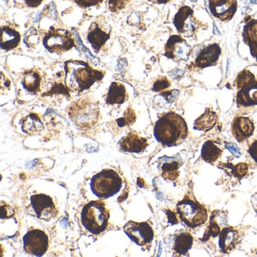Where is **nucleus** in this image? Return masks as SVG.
<instances>
[{"label":"nucleus","mask_w":257,"mask_h":257,"mask_svg":"<svg viewBox=\"0 0 257 257\" xmlns=\"http://www.w3.org/2000/svg\"><path fill=\"white\" fill-rule=\"evenodd\" d=\"M64 68L66 85L71 91L81 92L88 89L104 76V72L94 70L84 61H66Z\"/></svg>","instance_id":"nucleus-2"},{"label":"nucleus","mask_w":257,"mask_h":257,"mask_svg":"<svg viewBox=\"0 0 257 257\" xmlns=\"http://www.w3.org/2000/svg\"><path fill=\"white\" fill-rule=\"evenodd\" d=\"M178 95V90H173V91H167V92L162 93V96L165 97V99H166V100H168L169 103H172L173 101H174Z\"/></svg>","instance_id":"nucleus-37"},{"label":"nucleus","mask_w":257,"mask_h":257,"mask_svg":"<svg viewBox=\"0 0 257 257\" xmlns=\"http://www.w3.org/2000/svg\"><path fill=\"white\" fill-rule=\"evenodd\" d=\"M208 6L212 16L222 22L231 21L237 10V0H208Z\"/></svg>","instance_id":"nucleus-12"},{"label":"nucleus","mask_w":257,"mask_h":257,"mask_svg":"<svg viewBox=\"0 0 257 257\" xmlns=\"http://www.w3.org/2000/svg\"><path fill=\"white\" fill-rule=\"evenodd\" d=\"M253 122L247 117H236L231 124L233 135L238 142H243L253 134Z\"/></svg>","instance_id":"nucleus-15"},{"label":"nucleus","mask_w":257,"mask_h":257,"mask_svg":"<svg viewBox=\"0 0 257 257\" xmlns=\"http://www.w3.org/2000/svg\"><path fill=\"white\" fill-rule=\"evenodd\" d=\"M255 58V61H256V63H257V55H255V58Z\"/></svg>","instance_id":"nucleus-47"},{"label":"nucleus","mask_w":257,"mask_h":257,"mask_svg":"<svg viewBox=\"0 0 257 257\" xmlns=\"http://www.w3.org/2000/svg\"><path fill=\"white\" fill-rule=\"evenodd\" d=\"M222 153V150L211 141L204 143L201 150V156L204 160L211 164L216 162L218 158L220 157Z\"/></svg>","instance_id":"nucleus-25"},{"label":"nucleus","mask_w":257,"mask_h":257,"mask_svg":"<svg viewBox=\"0 0 257 257\" xmlns=\"http://www.w3.org/2000/svg\"><path fill=\"white\" fill-rule=\"evenodd\" d=\"M138 184L141 187H144L145 186V182L144 181L142 178H138Z\"/></svg>","instance_id":"nucleus-45"},{"label":"nucleus","mask_w":257,"mask_h":257,"mask_svg":"<svg viewBox=\"0 0 257 257\" xmlns=\"http://www.w3.org/2000/svg\"><path fill=\"white\" fill-rule=\"evenodd\" d=\"M217 119L216 112L210 108H207L205 112L195 120L194 129L205 132L210 131L214 127Z\"/></svg>","instance_id":"nucleus-22"},{"label":"nucleus","mask_w":257,"mask_h":257,"mask_svg":"<svg viewBox=\"0 0 257 257\" xmlns=\"http://www.w3.org/2000/svg\"><path fill=\"white\" fill-rule=\"evenodd\" d=\"M225 148L228 149L236 157L238 158L239 156H240V154H241L240 149L237 147L236 144H233V143H225Z\"/></svg>","instance_id":"nucleus-38"},{"label":"nucleus","mask_w":257,"mask_h":257,"mask_svg":"<svg viewBox=\"0 0 257 257\" xmlns=\"http://www.w3.org/2000/svg\"><path fill=\"white\" fill-rule=\"evenodd\" d=\"M1 49L11 51L16 49L21 41V35L18 31L10 27H3L1 29Z\"/></svg>","instance_id":"nucleus-21"},{"label":"nucleus","mask_w":257,"mask_h":257,"mask_svg":"<svg viewBox=\"0 0 257 257\" xmlns=\"http://www.w3.org/2000/svg\"><path fill=\"white\" fill-rule=\"evenodd\" d=\"M170 85H171V82L166 77H161L155 82L153 90L156 92H159L169 88Z\"/></svg>","instance_id":"nucleus-34"},{"label":"nucleus","mask_w":257,"mask_h":257,"mask_svg":"<svg viewBox=\"0 0 257 257\" xmlns=\"http://www.w3.org/2000/svg\"><path fill=\"white\" fill-rule=\"evenodd\" d=\"M238 239V231L232 228H224L219 233V247L224 253L231 252Z\"/></svg>","instance_id":"nucleus-20"},{"label":"nucleus","mask_w":257,"mask_h":257,"mask_svg":"<svg viewBox=\"0 0 257 257\" xmlns=\"http://www.w3.org/2000/svg\"><path fill=\"white\" fill-rule=\"evenodd\" d=\"M165 50V56L176 63L187 62L192 51L190 45L179 35L170 37Z\"/></svg>","instance_id":"nucleus-9"},{"label":"nucleus","mask_w":257,"mask_h":257,"mask_svg":"<svg viewBox=\"0 0 257 257\" xmlns=\"http://www.w3.org/2000/svg\"><path fill=\"white\" fill-rule=\"evenodd\" d=\"M177 210L181 220L190 228L202 225L208 217L207 210L202 205L188 198L177 204Z\"/></svg>","instance_id":"nucleus-6"},{"label":"nucleus","mask_w":257,"mask_h":257,"mask_svg":"<svg viewBox=\"0 0 257 257\" xmlns=\"http://www.w3.org/2000/svg\"><path fill=\"white\" fill-rule=\"evenodd\" d=\"M43 124L40 117L37 114H31L28 115L22 123L24 132L28 135H34L38 133L43 129Z\"/></svg>","instance_id":"nucleus-26"},{"label":"nucleus","mask_w":257,"mask_h":257,"mask_svg":"<svg viewBox=\"0 0 257 257\" xmlns=\"http://www.w3.org/2000/svg\"><path fill=\"white\" fill-rule=\"evenodd\" d=\"M43 0H25V4L31 8H37L41 5Z\"/></svg>","instance_id":"nucleus-41"},{"label":"nucleus","mask_w":257,"mask_h":257,"mask_svg":"<svg viewBox=\"0 0 257 257\" xmlns=\"http://www.w3.org/2000/svg\"><path fill=\"white\" fill-rule=\"evenodd\" d=\"M24 247L28 253L40 256L47 251L49 237L41 230H31L24 237Z\"/></svg>","instance_id":"nucleus-11"},{"label":"nucleus","mask_w":257,"mask_h":257,"mask_svg":"<svg viewBox=\"0 0 257 257\" xmlns=\"http://www.w3.org/2000/svg\"><path fill=\"white\" fill-rule=\"evenodd\" d=\"M185 71L184 70H180V69H175V70H172L171 72L170 76L174 79H180L182 76H184Z\"/></svg>","instance_id":"nucleus-42"},{"label":"nucleus","mask_w":257,"mask_h":257,"mask_svg":"<svg viewBox=\"0 0 257 257\" xmlns=\"http://www.w3.org/2000/svg\"><path fill=\"white\" fill-rule=\"evenodd\" d=\"M249 153L257 163V141H254L249 149Z\"/></svg>","instance_id":"nucleus-40"},{"label":"nucleus","mask_w":257,"mask_h":257,"mask_svg":"<svg viewBox=\"0 0 257 257\" xmlns=\"http://www.w3.org/2000/svg\"><path fill=\"white\" fill-rule=\"evenodd\" d=\"M220 225L218 224L217 221L216 219V214L213 213L211 217H210V225L207 228V231L204 234V238L202 240H207L210 238V236L212 237H216V235L219 234L221 231Z\"/></svg>","instance_id":"nucleus-30"},{"label":"nucleus","mask_w":257,"mask_h":257,"mask_svg":"<svg viewBox=\"0 0 257 257\" xmlns=\"http://www.w3.org/2000/svg\"><path fill=\"white\" fill-rule=\"evenodd\" d=\"M243 41L249 47L252 58L257 55V20L249 19L243 27Z\"/></svg>","instance_id":"nucleus-17"},{"label":"nucleus","mask_w":257,"mask_h":257,"mask_svg":"<svg viewBox=\"0 0 257 257\" xmlns=\"http://www.w3.org/2000/svg\"><path fill=\"white\" fill-rule=\"evenodd\" d=\"M156 139L167 147L177 146L188 136V127L183 117L175 112L164 114L156 121L154 127Z\"/></svg>","instance_id":"nucleus-1"},{"label":"nucleus","mask_w":257,"mask_h":257,"mask_svg":"<svg viewBox=\"0 0 257 257\" xmlns=\"http://www.w3.org/2000/svg\"><path fill=\"white\" fill-rule=\"evenodd\" d=\"M109 37H110L109 33L108 34L103 31L96 22L92 23L90 27L88 40L96 52H98L100 50L103 45L109 40Z\"/></svg>","instance_id":"nucleus-19"},{"label":"nucleus","mask_w":257,"mask_h":257,"mask_svg":"<svg viewBox=\"0 0 257 257\" xmlns=\"http://www.w3.org/2000/svg\"><path fill=\"white\" fill-rule=\"evenodd\" d=\"M237 104L238 106L257 105L256 80L240 88L237 94Z\"/></svg>","instance_id":"nucleus-18"},{"label":"nucleus","mask_w":257,"mask_h":257,"mask_svg":"<svg viewBox=\"0 0 257 257\" xmlns=\"http://www.w3.org/2000/svg\"><path fill=\"white\" fill-rule=\"evenodd\" d=\"M222 53V49L216 43L209 45L203 49L194 62V67L204 69L216 65Z\"/></svg>","instance_id":"nucleus-14"},{"label":"nucleus","mask_w":257,"mask_h":257,"mask_svg":"<svg viewBox=\"0 0 257 257\" xmlns=\"http://www.w3.org/2000/svg\"><path fill=\"white\" fill-rule=\"evenodd\" d=\"M180 164L177 162H168L162 165V177L166 180L174 181L178 177Z\"/></svg>","instance_id":"nucleus-28"},{"label":"nucleus","mask_w":257,"mask_h":257,"mask_svg":"<svg viewBox=\"0 0 257 257\" xmlns=\"http://www.w3.org/2000/svg\"><path fill=\"white\" fill-rule=\"evenodd\" d=\"M136 121V114L133 109L129 107L124 112V116L117 120V123L119 127L132 125Z\"/></svg>","instance_id":"nucleus-31"},{"label":"nucleus","mask_w":257,"mask_h":257,"mask_svg":"<svg viewBox=\"0 0 257 257\" xmlns=\"http://www.w3.org/2000/svg\"><path fill=\"white\" fill-rule=\"evenodd\" d=\"M31 203L37 216L40 219L49 220L56 216V207L52 198L48 195L44 194L33 195Z\"/></svg>","instance_id":"nucleus-13"},{"label":"nucleus","mask_w":257,"mask_h":257,"mask_svg":"<svg viewBox=\"0 0 257 257\" xmlns=\"http://www.w3.org/2000/svg\"><path fill=\"white\" fill-rule=\"evenodd\" d=\"M232 174L238 178H242L244 177L248 172V165L246 163L237 164L235 166H231Z\"/></svg>","instance_id":"nucleus-33"},{"label":"nucleus","mask_w":257,"mask_h":257,"mask_svg":"<svg viewBox=\"0 0 257 257\" xmlns=\"http://www.w3.org/2000/svg\"><path fill=\"white\" fill-rule=\"evenodd\" d=\"M192 242L193 237L192 234L188 232L182 233L176 238L174 250L180 255H184L192 247Z\"/></svg>","instance_id":"nucleus-27"},{"label":"nucleus","mask_w":257,"mask_h":257,"mask_svg":"<svg viewBox=\"0 0 257 257\" xmlns=\"http://www.w3.org/2000/svg\"><path fill=\"white\" fill-rule=\"evenodd\" d=\"M103 0H75V3L81 8L86 9L102 4Z\"/></svg>","instance_id":"nucleus-35"},{"label":"nucleus","mask_w":257,"mask_h":257,"mask_svg":"<svg viewBox=\"0 0 257 257\" xmlns=\"http://www.w3.org/2000/svg\"><path fill=\"white\" fill-rule=\"evenodd\" d=\"M43 45L49 52L61 54L74 47L75 43L70 31L52 27L43 39Z\"/></svg>","instance_id":"nucleus-7"},{"label":"nucleus","mask_w":257,"mask_h":257,"mask_svg":"<svg viewBox=\"0 0 257 257\" xmlns=\"http://www.w3.org/2000/svg\"><path fill=\"white\" fill-rule=\"evenodd\" d=\"M166 213L168 214V220H169L170 223H177V218L174 212L171 211V210H167Z\"/></svg>","instance_id":"nucleus-43"},{"label":"nucleus","mask_w":257,"mask_h":257,"mask_svg":"<svg viewBox=\"0 0 257 257\" xmlns=\"http://www.w3.org/2000/svg\"><path fill=\"white\" fill-rule=\"evenodd\" d=\"M255 78L254 75L249 71L248 70H243L240 71L236 78V85L238 89L243 88L245 85L251 83V82H255Z\"/></svg>","instance_id":"nucleus-29"},{"label":"nucleus","mask_w":257,"mask_h":257,"mask_svg":"<svg viewBox=\"0 0 257 257\" xmlns=\"http://www.w3.org/2000/svg\"><path fill=\"white\" fill-rule=\"evenodd\" d=\"M130 2L131 0H107L108 7L112 13L121 11Z\"/></svg>","instance_id":"nucleus-32"},{"label":"nucleus","mask_w":257,"mask_h":257,"mask_svg":"<svg viewBox=\"0 0 257 257\" xmlns=\"http://www.w3.org/2000/svg\"><path fill=\"white\" fill-rule=\"evenodd\" d=\"M174 25L179 34L186 37H192L201 28V23L194 16L192 9L183 7L174 16Z\"/></svg>","instance_id":"nucleus-8"},{"label":"nucleus","mask_w":257,"mask_h":257,"mask_svg":"<svg viewBox=\"0 0 257 257\" xmlns=\"http://www.w3.org/2000/svg\"><path fill=\"white\" fill-rule=\"evenodd\" d=\"M124 231L134 242L141 246L150 245L154 237L153 228L147 222L129 221L124 225Z\"/></svg>","instance_id":"nucleus-10"},{"label":"nucleus","mask_w":257,"mask_h":257,"mask_svg":"<svg viewBox=\"0 0 257 257\" xmlns=\"http://www.w3.org/2000/svg\"><path fill=\"white\" fill-rule=\"evenodd\" d=\"M15 215V210L12 206L2 202L1 204V217L2 219L13 217Z\"/></svg>","instance_id":"nucleus-36"},{"label":"nucleus","mask_w":257,"mask_h":257,"mask_svg":"<svg viewBox=\"0 0 257 257\" xmlns=\"http://www.w3.org/2000/svg\"><path fill=\"white\" fill-rule=\"evenodd\" d=\"M250 4L255 5V4H257V0H250Z\"/></svg>","instance_id":"nucleus-46"},{"label":"nucleus","mask_w":257,"mask_h":257,"mask_svg":"<svg viewBox=\"0 0 257 257\" xmlns=\"http://www.w3.org/2000/svg\"><path fill=\"white\" fill-rule=\"evenodd\" d=\"M41 77L37 71L30 70L24 73L23 84L24 88L29 92L37 93L40 91Z\"/></svg>","instance_id":"nucleus-24"},{"label":"nucleus","mask_w":257,"mask_h":257,"mask_svg":"<svg viewBox=\"0 0 257 257\" xmlns=\"http://www.w3.org/2000/svg\"><path fill=\"white\" fill-rule=\"evenodd\" d=\"M148 1L155 4H166L169 2L170 0H148Z\"/></svg>","instance_id":"nucleus-44"},{"label":"nucleus","mask_w":257,"mask_h":257,"mask_svg":"<svg viewBox=\"0 0 257 257\" xmlns=\"http://www.w3.org/2000/svg\"><path fill=\"white\" fill-rule=\"evenodd\" d=\"M54 93H55H55H63V94H67V95H68V91L64 88L63 85H57V86L54 87L47 94H54Z\"/></svg>","instance_id":"nucleus-39"},{"label":"nucleus","mask_w":257,"mask_h":257,"mask_svg":"<svg viewBox=\"0 0 257 257\" xmlns=\"http://www.w3.org/2000/svg\"><path fill=\"white\" fill-rule=\"evenodd\" d=\"M69 114L78 127L90 128L98 120L99 108L97 103L83 99L72 104Z\"/></svg>","instance_id":"nucleus-4"},{"label":"nucleus","mask_w":257,"mask_h":257,"mask_svg":"<svg viewBox=\"0 0 257 257\" xmlns=\"http://www.w3.org/2000/svg\"><path fill=\"white\" fill-rule=\"evenodd\" d=\"M148 143L147 139L140 137L136 132H129L127 136L120 141V148L122 151L139 153L146 150Z\"/></svg>","instance_id":"nucleus-16"},{"label":"nucleus","mask_w":257,"mask_h":257,"mask_svg":"<svg viewBox=\"0 0 257 257\" xmlns=\"http://www.w3.org/2000/svg\"><path fill=\"white\" fill-rule=\"evenodd\" d=\"M109 217V212L100 201H91L82 210V224L92 234H98L104 231Z\"/></svg>","instance_id":"nucleus-3"},{"label":"nucleus","mask_w":257,"mask_h":257,"mask_svg":"<svg viewBox=\"0 0 257 257\" xmlns=\"http://www.w3.org/2000/svg\"><path fill=\"white\" fill-rule=\"evenodd\" d=\"M121 178L113 170H103L91 180L93 192L100 198H109L119 192Z\"/></svg>","instance_id":"nucleus-5"},{"label":"nucleus","mask_w":257,"mask_h":257,"mask_svg":"<svg viewBox=\"0 0 257 257\" xmlns=\"http://www.w3.org/2000/svg\"><path fill=\"white\" fill-rule=\"evenodd\" d=\"M127 99L125 87L118 82H112L106 95V101L108 104H121Z\"/></svg>","instance_id":"nucleus-23"}]
</instances>
